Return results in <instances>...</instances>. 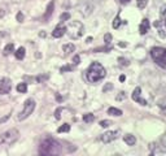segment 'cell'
Returning a JSON list of instances; mask_svg holds the SVG:
<instances>
[{
	"label": "cell",
	"mask_w": 166,
	"mask_h": 156,
	"mask_svg": "<svg viewBox=\"0 0 166 156\" xmlns=\"http://www.w3.org/2000/svg\"><path fill=\"white\" fill-rule=\"evenodd\" d=\"M61 111H63V108H57L56 109V113H55V117H56V120H60V117H61Z\"/></svg>",
	"instance_id": "obj_34"
},
{
	"label": "cell",
	"mask_w": 166,
	"mask_h": 156,
	"mask_svg": "<svg viewBox=\"0 0 166 156\" xmlns=\"http://www.w3.org/2000/svg\"><path fill=\"white\" fill-rule=\"evenodd\" d=\"M128 2H130V0H119V3H121V4H127Z\"/></svg>",
	"instance_id": "obj_40"
},
{
	"label": "cell",
	"mask_w": 166,
	"mask_h": 156,
	"mask_svg": "<svg viewBox=\"0 0 166 156\" xmlns=\"http://www.w3.org/2000/svg\"><path fill=\"white\" fill-rule=\"evenodd\" d=\"M25 52H26L25 48H23V47H20L16 51V57L18 59V60H22V59L25 57Z\"/></svg>",
	"instance_id": "obj_17"
},
{
	"label": "cell",
	"mask_w": 166,
	"mask_h": 156,
	"mask_svg": "<svg viewBox=\"0 0 166 156\" xmlns=\"http://www.w3.org/2000/svg\"><path fill=\"white\" fill-rule=\"evenodd\" d=\"M125 80H126V77H125V75H123V74H122V75H121V77H119V81H121V82H123V81H125Z\"/></svg>",
	"instance_id": "obj_39"
},
{
	"label": "cell",
	"mask_w": 166,
	"mask_h": 156,
	"mask_svg": "<svg viewBox=\"0 0 166 156\" xmlns=\"http://www.w3.org/2000/svg\"><path fill=\"white\" fill-rule=\"evenodd\" d=\"M108 115L119 117V116H122V111H121V109H118V108H114V107H110V108L108 109Z\"/></svg>",
	"instance_id": "obj_14"
},
{
	"label": "cell",
	"mask_w": 166,
	"mask_h": 156,
	"mask_svg": "<svg viewBox=\"0 0 166 156\" xmlns=\"http://www.w3.org/2000/svg\"><path fill=\"white\" fill-rule=\"evenodd\" d=\"M160 16H161V22H162V25L166 28V5H163L162 8H161V11H160Z\"/></svg>",
	"instance_id": "obj_16"
},
{
	"label": "cell",
	"mask_w": 166,
	"mask_h": 156,
	"mask_svg": "<svg viewBox=\"0 0 166 156\" xmlns=\"http://www.w3.org/2000/svg\"><path fill=\"white\" fill-rule=\"evenodd\" d=\"M4 14H5V12H4V11H2V9H0V17H3Z\"/></svg>",
	"instance_id": "obj_41"
},
{
	"label": "cell",
	"mask_w": 166,
	"mask_h": 156,
	"mask_svg": "<svg viewBox=\"0 0 166 156\" xmlns=\"http://www.w3.org/2000/svg\"><path fill=\"white\" fill-rule=\"evenodd\" d=\"M158 106H160L161 109H166V99L160 100V101H158Z\"/></svg>",
	"instance_id": "obj_31"
},
{
	"label": "cell",
	"mask_w": 166,
	"mask_h": 156,
	"mask_svg": "<svg viewBox=\"0 0 166 156\" xmlns=\"http://www.w3.org/2000/svg\"><path fill=\"white\" fill-rule=\"evenodd\" d=\"M126 96H127L126 92H125V91H121V92L117 95V98H116V99H117L118 101H121V100H125V99H126Z\"/></svg>",
	"instance_id": "obj_25"
},
{
	"label": "cell",
	"mask_w": 166,
	"mask_h": 156,
	"mask_svg": "<svg viewBox=\"0 0 166 156\" xmlns=\"http://www.w3.org/2000/svg\"><path fill=\"white\" fill-rule=\"evenodd\" d=\"M108 52V51H112V47L109 46V47H100V48H95L93 49V52Z\"/></svg>",
	"instance_id": "obj_27"
},
{
	"label": "cell",
	"mask_w": 166,
	"mask_h": 156,
	"mask_svg": "<svg viewBox=\"0 0 166 156\" xmlns=\"http://www.w3.org/2000/svg\"><path fill=\"white\" fill-rule=\"evenodd\" d=\"M17 91H18V92H22V94H25L26 91H28V85H26L25 82H22V83H18V85H17Z\"/></svg>",
	"instance_id": "obj_20"
},
{
	"label": "cell",
	"mask_w": 166,
	"mask_h": 156,
	"mask_svg": "<svg viewBox=\"0 0 166 156\" xmlns=\"http://www.w3.org/2000/svg\"><path fill=\"white\" fill-rule=\"evenodd\" d=\"M66 31L69 34V37L72 39H78L83 35L84 33V26L79 22V21H72L68 25L66 28Z\"/></svg>",
	"instance_id": "obj_4"
},
{
	"label": "cell",
	"mask_w": 166,
	"mask_h": 156,
	"mask_svg": "<svg viewBox=\"0 0 166 156\" xmlns=\"http://www.w3.org/2000/svg\"><path fill=\"white\" fill-rule=\"evenodd\" d=\"M79 63H81V57L78 56V55H75V56L73 57V64H74V65H78Z\"/></svg>",
	"instance_id": "obj_32"
},
{
	"label": "cell",
	"mask_w": 166,
	"mask_h": 156,
	"mask_svg": "<svg viewBox=\"0 0 166 156\" xmlns=\"http://www.w3.org/2000/svg\"><path fill=\"white\" fill-rule=\"evenodd\" d=\"M123 141H125V143H126L127 146H134V144L136 143V138H135V135H133V134H126V135L123 137Z\"/></svg>",
	"instance_id": "obj_12"
},
{
	"label": "cell",
	"mask_w": 166,
	"mask_h": 156,
	"mask_svg": "<svg viewBox=\"0 0 166 156\" xmlns=\"http://www.w3.org/2000/svg\"><path fill=\"white\" fill-rule=\"evenodd\" d=\"M20 137V133L17 129H9L7 130L5 133H3L0 135V150L4 148V147H9L11 144H13Z\"/></svg>",
	"instance_id": "obj_3"
},
{
	"label": "cell",
	"mask_w": 166,
	"mask_h": 156,
	"mask_svg": "<svg viewBox=\"0 0 166 156\" xmlns=\"http://www.w3.org/2000/svg\"><path fill=\"white\" fill-rule=\"evenodd\" d=\"M110 125H112V121H109V120H103V121H100V126L101 127H108Z\"/></svg>",
	"instance_id": "obj_26"
},
{
	"label": "cell",
	"mask_w": 166,
	"mask_h": 156,
	"mask_svg": "<svg viewBox=\"0 0 166 156\" xmlns=\"http://www.w3.org/2000/svg\"><path fill=\"white\" fill-rule=\"evenodd\" d=\"M74 66H75V65H66V66H63V68L60 69V72H61V73H65V72H72L73 69H74Z\"/></svg>",
	"instance_id": "obj_24"
},
{
	"label": "cell",
	"mask_w": 166,
	"mask_h": 156,
	"mask_svg": "<svg viewBox=\"0 0 166 156\" xmlns=\"http://www.w3.org/2000/svg\"><path fill=\"white\" fill-rule=\"evenodd\" d=\"M151 56L157 65L166 69V48L162 47H153L151 49Z\"/></svg>",
	"instance_id": "obj_5"
},
{
	"label": "cell",
	"mask_w": 166,
	"mask_h": 156,
	"mask_svg": "<svg viewBox=\"0 0 166 156\" xmlns=\"http://www.w3.org/2000/svg\"><path fill=\"white\" fill-rule=\"evenodd\" d=\"M69 18H70V13H68V12H65L60 16V21H68Z\"/></svg>",
	"instance_id": "obj_28"
},
{
	"label": "cell",
	"mask_w": 166,
	"mask_h": 156,
	"mask_svg": "<svg viewBox=\"0 0 166 156\" xmlns=\"http://www.w3.org/2000/svg\"><path fill=\"white\" fill-rule=\"evenodd\" d=\"M63 49H64V52H65L66 55H69V54H72V52L75 51V46L73 44V43H69V44H65L63 47Z\"/></svg>",
	"instance_id": "obj_15"
},
{
	"label": "cell",
	"mask_w": 166,
	"mask_h": 156,
	"mask_svg": "<svg viewBox=\"0 0 166 156\" xmlns=\"http://www.w3.org/2000/svg\"><path fill=\"white\" fill-rule=\"evenodd\" d=\"M118 61H119V64L122 65V66H127L130 63H128V60L127 59H123V57H119L118 59Z\"/></svg>",
	"instance_id": "obj_30"
},
{
	"label": "cell",
	"mask_w": 166,
	"mask_h": 156,
	"mask_svg": "<svg viewBox=\"0 0 166 156\" xmlns=\"http://www.w3.org/2000/svg\"><path fill=\"white\" fill-rule=\"evenodd\" d=\"M149 28H151L149 20H148V18H143L140 26H139V31H140L142 35H144V34H147L148 31H149Z\"/></svg>",
	"instance_id": "obj_10"
},
{
	"label": "cell",
	"mask_w": 166,
	"mask_h": 156,
	"mask_svg": "<svg viewBox=\"0 0 166 156\" xmlns=\"http://www.w3.org/2000/svg\"><path fill=\"white\" fill-rule=\"evenodd\" d=\"M8 118H9V115H7L4 118H0V122H5V121H7Z\"/></svg>",
	"instance_id": "obj_37"
},
{
	"label": "cell",
	"mask_w": 166,
	"mask_h": 156,
	"mask_svg": "<svg viewBox=\"0 0 166 156\" xmlns=\"http://www.w3.org/2000/svg\"><path fill=\"white\" fill-rule=\"evenodd\" d=\"M17 21H18V22H23V14L21 12L17 13Z\"/></svg>",
	"instance_id": "obj_36"
},
{
	"label": "cell",
	"mask_w": 166,
	"mask_h": 156,
	"mask_svg": "<svg viewBox=\"0 0 166 156\" xmlns=\"http://www.w3.org/2000/svg\"><path fill=\"white\" fill-rule=\"evenodd\" d=\"M117 138H118V132H107L100 137V139L104 143H110L114 139H117Z\"/></svg>",
	"instance_id": "obj_9"
},
{
	"label": "cell",
	"mask_w": 166,
	"mask_h": 156,
	"mask_svg": "<svg viewBox=\"0 0 166 156\" xmlns=\"http://www.w3.org/2000/svg\"><path fill=\"white\" fill-rule=\"evenodd\" d=\"M105 75H107V70L100 63H92L86 72L87 81L91 83H96V82L101 81Z\"/></svg>",
	"instance_id": "obj_2"
},
{
	"label": "cell",
	"mask_w": 166,
	"mask_h": 156,
	"mask_svg": "<svg viewBox=\"0 0 166 156\" xmlns=\"http://www.w3.org/2000/svg\"><path fill=\"white\" fill-rule=\"evenodd\" d=\"M147 4H148V0H136V5H138V8H140V9L145 8Z\"/></svg>",
	"instance_id": "obj_23"
},
{
	"label": "cell",
	"mask_w": 166,
	"mask_h": 156,
	"mask_svg": "<svg viewBox=\"0 0 166 156\" xmlns=\"http://www.w3.org/2000/svg\"><path fill=\"white\" fill-rule=\"evenodd\" d=\"M34 109H35V100H34V99H28L23 104V109L20 112V115H18V120L22 121L25 118H28L34 112Z\"/></svg>",
	"instance_id": "obj_6"
},
{
	"label": "cell",
	"mask_w": 166,
	"mask_h": 156,
	"mask_svg": "<svg viewBox=\"0 0 166 156\" xmlns=\"http://www.w3.org/2000/svg\"><path fill=\"white\" fill-rule=\"evenodd\" d=\"M48 78V75H39V77H37V81L38 82H43V81H46Z\"/></svg>",
	"instance_id": "obj_35"
},
{
	"label": "cell",
	"mask_w": 166,
	"mask_h": 156,
	"mask_svg": "<svg viewBox=\"0 0 166 156\" xmlns=\"http://www.w3.org/2000/svg\"><path fill=\"white\" fill-rule=\"evenodd\" d=\"M12 90V82L8 77H0V94H9Z\"/></svg>",
	"instance_id": "obj_7"
},
{
	"label": "cell",
	"mask_w": 166,
	"mask_h": 156,
	"mask_svg": "<svg viewBox=\"0 0 166 156\" xmlns=\"http://www.w3.org/2000/svg\"><path fill=\"white\" fill-rule=\"evenodd\" d=\"M112 89H113V85H112V83H107L105 86H104L103 91H104V92H107V91H109V90H112Z\"/></svg>",
	"instance_id": "obj_33"
},
{
	"label": "cell",
	"mask_w": 166,
	"mask_h": 156,
	"mask_svg": "<svg viewBox=\"0 0 166 156\" xmlns=\"http://www.w3.org/2000/svg\"><path fill=\"white\" fill-rule=\"evenodd\" d=\"M53 8H55V3H53V2H51V3L48 4V7H47V12H46L44 17H43V20H44V21H48V18L51 17L52 12H53Z\"/></svg>",
	"instance_id": "obj_13"
},
{
	"label": "cell",
	"mask_w": 166,
	"mask_h": 156,
	"mask_svg": "<svg viewBox=\"0 0 166 156\" xmlns=\"http://www.w3.org/2000/svg\"><path fill=\"white\" fill-rule=\"evenodd\" d=\"M119 46H121V47H126L127 43H119Z\"/></svg>",
	"instance_id": "obj_42"
},
{
	"label": "cell",
	"mask_w": 166,
	"mask_h": 156,
	"mask_svg": "<svg viewBox=\"0 0 166 156\" xmlns=\"http://www.w3.org/2000/svg\"><path fill=\"white\" fill-rule=\"evenodd\" d=\"M63 152V148L57 141L52 139V138H47L44 139L40 146H39V153L44 156H53V155H60Z\"/></svg>",
	"instance_id": "obj_1"
},
{
	"label": "cell",
	"mask_w": 166,
	"mask_h": 156,
	"mask_svg": "<svg viewBox=\"0 0 166 156\" xmlns=\"http://www.w3.org/2000/svg\"><path fill=\"white\" fill-rule=\"evenodd\" d=\"M93 120H95V116L92 113H86L83 116V121L86 124H90V122H93Z\"/></svg>",
	"instance_id": "obj_19"
},
{
	"label": "cell",
	"mask_w": 166,
	"mask_h": 156,
	"mask_svg": "<svg viewBox=\"0 0 166 156\" xmlns=\"http://www.w3.org/2000/svg\"><path fill=\"white\" fill-rule=\"evenodd\" d=\"M131 98H133L134 101H136V103L140 104V106H147V104H148L147 100L142 98V89H140V87H136V89L134 90L133 96H131Z\"/></svg>",
	"instance_id": "obj_8"
},
{
	"label": "cell",
	"mask_w": 166,
	"mask_h": 156,
	"mask_svg": "<svg viewBox=\"0 0 166 156\" xmlns=\"http://www.w3.org/2000/svg\"><path fill=\"white\" fill-rule=\"evenodd\" d=\"M66 33V28L65 26H57V28L52 31V37L53 38H61Z\"/></svg>",
	"instance_id": "obj_11"
},
{
	"label": "cell",
	"mask_w": 166,
	"mask_h": 156,
	"mask_svg": "<svg viewBox=\"0 0 166 156\" xmlns=\"http://www.w3.org/2000/svg\"><path fill=\"white\" fill-rule=\"evenodd\" d=\"M69 130H70V125H69V124H64V125H61L57 129V133H68Z\"/></svg>",
	"instance_id": "obj_21"
},
{
	"label": "cell",
	"mask_w": 166,
	"mask_h": 156,
	"mask_svg": "<svg viewBox=\"0 0 166 156\" xmlns=\"http://www.w3.org/2000/svg\"><path fill=\"white\" fill-rule=\"evenodd\" d=\"M104 42H105V44H110V42H112V34H105L104 35Z\"/></svg>",
	"instance_id": "obj_29"
},
{
	"label": "cell",
	"mask_w": 166,
	"mask_h": 156,
	"mask_svg": "<svg viewBox=\"0 0 166 156\" xmlns=\"http://www.w3.org/2000/svg\"><path fill=\"white\" fill-rule=\"evenodd\" d=\"M39 37H40V38H46V33H44V31H40V33H39Z\"/></svg>",
	"instance_id": "obj_38"
},
{
	"label": "cell",
	"mask_w": 166,
	"mask_h": 156,
	"mask_svg": "<svg viewBox=\"0 0 166 156\" xmlns=\"http://www.w3.org/2000/svg\"><path fill=\"white\" fill-rule=\"evenodd\" d=\"M91 42H92V38L88 37V38H87V43H91Z\"/></svg>",
	"instance_id": "obj_43"
},
{
	"label": "cell",
	"mask_w": 166,
	"mask_h": 156,
	"mask_svg": "<svg viewBox=\"0 0 166 156\" xmlns=\"http://www.w3.org/2000/svg\"><path fill=\"white\" fill-rule=\"evenodd\" d=\"M13 51H14V44L13 43H9V44H7L4 48V55H11Z\"/></svg>",
	"instance_id": "obj_18"
},
{
	"label": "cell",
	"mask_w": 166,
	"mask_h": 156,
	"mask_svg": "<svg viewBox=\"0 0 166 156\" xmlns=\"http://www.w3.org/2000/svg\"><path fill=\"white\" fill-rule=\"evenodd\" d=\"M112 26H113V29H118L119 26H121V18H119V13H118V14L116 16V18H114V21H113Z\"/></svg>",
	"instance_id": "obj_22"
}]
</instances>
